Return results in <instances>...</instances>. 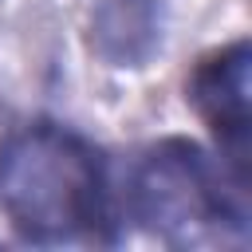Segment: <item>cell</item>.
I'll use <instances>...</instances> for the list:
<instances>
[{"mask_svg":"<svg viewBox=\"0 0 252 252\" xmlns=\"http://www.w3.org/2000/svg\"><path fill=\"white\" fill-rule=\"evenodd\" d=\"M0 213L32 244H110L122 220L106 158L59 122H28L4 138Z\"/></svg>","mask_w":252,"mask_h":252,"instance_id":"1","label":"cell"},{"mask_svg":"<svg viewBox=\"0 0 252 252\" xmlns=\"http://www.w3.org/2000/svg\"><path fill=\"white\" fill-rule=\"evenodd\" d=\"M114 193L118 217L173 248L248 244V177L189 138L142 146Z\"/></svg>","mask_w":252,"mask_h":252,"instance_id":"2","label":"cell"},{"mask_svg":"<svg viewBox=\"0 0 252 252\" xmlns=\"http://www.w3.org/2000/svg\"><path fill=\"white\" fill-rule=\"evenodd\" d=\"M248 39H232L209 51L189 75V102L217 138L220 158L248 177Z\"/></svg>","mask_w":252,"mask_h":252,"instance_id":"3","label":"cell"},{"mask_svg":"<svg viewBox=\"0 0 252 252\" xmlns=\"http://www.w3.org/2000/svg\"><path fill=\"white\" fill-rule=\"evenodd\" d=\"M91 51L110 67H146L165 35L161 0H94L91 4Z\"/></svg>","mask_w":252,"mask_h":252,"instance_id":"4","label":"cell"}]
</instances>
